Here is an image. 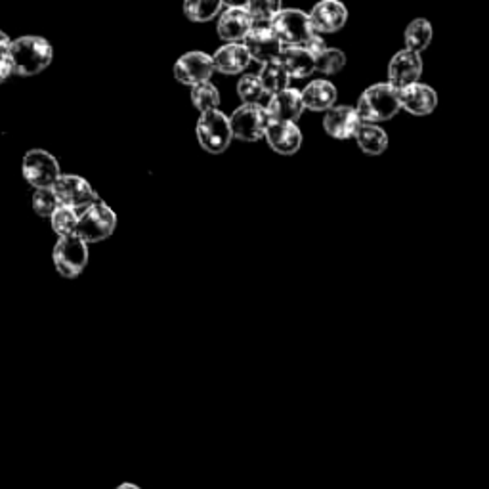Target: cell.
I'll return each mask as SVG.
<instances>
[{"label":"cell","mask_w":489,"mask_h":489,"mask_svg":"<svg viewBox=\"0 0 489 489\" xmlns=\"http://www.w3.org/2000/svg\"><path fill=\"white\" fill-rule=\"evenodd\" d=\"M357 115L364 124H377L390 121L401 109L399 90L390 82H377L369 86L357 99Z\"/></svg>","instance_id":"1"},{"label":"cell","mask_w":489,"mask_h":489,"mask_svg":"<svg viewBox=\"0 0 489 489\" xmlns=\"http://www.w3.org/2000/svg\"><path fill=\"white\" fill-rule=\"evenodd\" d=\"M10 56L16 65V75L33 77L45 71L52 64V45L42 37H21L12 45Z\"/></svg>","instance_id":"2"},{"label":"cell","mask_w":489,"mask_h":489,"mask_svg":"<svg viewBox=\"0 0 489 489\" xmlns=\"http://www.w3.org/2000/svg\"><path fill=\"white\" fill-rule=\"evenodd\" d=\"M195 134L199 140V146L212 155L224 153L234 140L232 123H229V117H226L222 111L199 115Z\"/></svg>","instance_id":"3"},{"label":"cell","mask_w":489,"mask_h":489,"mask_svg":"<svg viewBox=\"0 0 489 489\" xmlns=\"http://www.w3.org/2000/svg\"><path fill=\"white\" fill-rule=\"evenodd\" d=\"M25 182L35 190H52L62 178V168L56 157L45 150L27 151L21 163Z\"/></svg>","instance_id":"4"},{"label":"cell","mask_w":489,"mask_h":489,"mask_svg":"<svg viewBox=\"0 0 489 489\" xmlns=\"http://www.w3.org/2000/svg\"><path fill=\"white\" fill-rule=\"evenodd\" d=\"M54 266L62 278L75 279L89 264V243L79 236L57 237L52 253Z\"/></svg>","instance_id":"5"},{"label":"cell","mask_w":489,"mask_h":489,"mask_svg":"<svg viewBox=\"0 0 489 489\" xmlns=\"http://www.w3.org/2000/svg\"><path fill=\"white\" fill-rule=\"evenodd\" d=\"M270 27L276 31L285 48L305 47L315 33L310 21V13H305L296 8L281 10Z\"/></svg>","instance_id":"6"},{"label":"cell","mask_w":489,"mask_h":489,"mask_svg":"<svg viewBox=\"0 0 489 489\" xmlns=\"http://www.w3.org/2000/svg\"><path fill=\"white\" fill-rule=\"evenodd\" d=\"M115 227H117V217H115L113 209L99 201V203L82 210L75 236H79L89 244L99 243L111 237Z\"/></svg>","instance_id":"7"},{"label":"cell","mask_w":489,"mask_h":489,"mask_svg":"<svg viewBox=\"0 0 489 489\" xmlns=\"http://www.w3.org/2000/svg\"><path fill=\"white\" fill-rule=\"evenodd\" d=\"M229 123H232L234 138L241 142H258L261 138H266L271 124L266 107L261 104L237 107L229 117Z\"/></svg>","instance_id":"8"},{"label":"cell","mask_w":489,"mask_h":489,"mask_svg":"<svg viewBox=\"0 0 489 489\" xmlns=\"http://www.w3.org/2000/svg\"><path fill=\"white\" fill-rule=\"evenodd\" d=\"M54 192L60 201V207L67 209H89L99 203L98 193L92 190V185L84 178L77 175H62V178L56 182Z\"/></svg>","instance_id":"9"},{"label":"cell","mask_w":489,"mask_h":489,"mask_svg":"<svg viewBox=\"0 0 489 489\" xmlns=\"http://www.w3.org/2000/svg\"><path fill=\"white\" fill-rule=\"evenodd\" d=\"M214 62L212 56L205 52H188L182 57H178V62L175 64V77L178 82L185 86H197L203 82H210V77L214 73Z\"/></svg>","instance_id":"10"},{"label":"cell","mask_w":489,"mask_h":489,"mask_svg":"<svg viewBox=\"0 0 489 489\" xmlns=\"http://www.w3.org/2000/svg\"><path fill=\"white\" fill-rule=\"evenodd\" d=\"M253 18L247 10V3L244 4H226L224 12L219 18L217 31L226 45L232 42H241L247 39V35L253 31Z\"/></svg>","instance_id":"11"},{"label":"cell","mask_w":489,"mask_h":489,"mask_svg":"<svg viewBox=\"0 0 489 489\" xmlns=\"http://www.w3.org/2000/svg\"><path fill=\"white\" fill-rule=\"evenodd\" d=\"M244 48L251 54V60L261 65L276 62L285 50L283 42L271 27H253V31L243 40Z\"/></svg>","instance_id":"12"},{"label":"cell","mask_w":489,"mask_h":489,"mask_svg":"<svg viewBox=\"0 0 489 489\" xmlns=\"http://www.w3.org/2000/svg\"><path fill=\"white\" fill-rule=\"evenodd\" d=\"M423 75V57L411 50H399L388 64V82L394 89L404 90L411 84L419 82Z\"/></svg>","instance_id":"13"},{"label":"cell","mask_w":489,"mask_h":489,"mask_svg":"<svg viewBox=\"0 0 489 489\" xmlns=\"http://www.w3.org/2000/svg\"><path fill=\"white\" fill-rule=\"evenodd\" d=\"M364 121L359 119L357 109L350 106H337L329 109L323 117L325 133L335 140H350L356 138Z\"/></svg>","instance_id":"14"},{"label":"cell","mask_w":489,"mask_h":489,"mask_svg":"<svg viewBox=\"0 0 489 489\" xmlns=\"http://www.w3.org/2000/svg\"><path fill=\"white\" fill-rule=\"evenodd\" d=\"M305 99H302V90L287 89L276 96L270 98L266 106L268 117L271 123H296L305 111Z\"/></svg>","instance_id":"15"},{"label":"cell","mask_w":489,"mask_h":489,"mask_svg":"<svg viewBox=\"0 0 489 489\" xmlns=\"http://www.w3.org/2000/svg\"><path fill=\"white\" fill-rule=\"evenodd\" d=\"M347 20L348 12L337 0H323V3L315 4L310 12L312 27L318 35H330L340 31L347 25Z\"/></svg>","instance_id":"16"},{"label":"cell","mask_w":489,"mask_h":489,"mask_svg":"<svg viewBox=\"0 0 489 489\" xmlns=\"http://www.w3.org/2000/svg\"><path fill=\"white\" fill-rule=\"evenodd\" d=\"M399 102L401 109L415 115V117H426V115L436 111L438 94L433 86L416 82L404 90H399Z\"/></svg>","instance_id":"17"},{"label":"cell","mask_w":489,"mask_h":489,"mask_svg":"<svg viewBox=\"0 0 489 489\" xmlns=\"http://www.w3.org/2000/svg\"><path fill=\"white\" fill-rule=\"evenodd\" d=\"M214 69L222 75H239L249 67L251 54L244 48L243 42H232V45L220 47L212 56Z\"/></svg>","instance_id":"18"},{"label":"cell","mask_w":489,"mask_h":489,"mask_svg":"<svg viewBox=\"0 0 489 489\" xmlns=\"http://www.w3.org/2000/svg\"><path fill=\"white\" fill-rule=\"evenodd\" d=\"M266 142L279 155H295L302 146V133L295 123H271Z\"/></svg>","instance_id":"19"},{"label":"cell","mask_w":489,"mask_h":489,"mask_svg":"<svg viewBox=\"0 0 489 489\" xmlns=\"http://www.w3.org/2000/svg\"><path fill=\"white\" fill-rule=\"evenodd\" d=\"M337 86L325 79H315L306 89L302 90V99H305V107L310 111H329L337 104Z\"/></svg>","instance_id":"20"},{"label":"cell","mask_w":489,"mask_h":489,"mask_svg":"<svg viewBox=\"0 0 489 489\" xmlns=\"http://www.w3.org/2000/svg\"><path fill=\"white\" fill-rule=\"evenodd\" d=\"M279 62L291 79H306L318 71L315 69V56L310 54L305 47L285 48L281 52Z\"/></svg>","instance_id":"21"},{"label":"cell","mask_w":489,"mask_h":489,"mask_svg":"<svg viewBox=\"0 0 489 489\" xmlns=\"http://www.w3.org/2000/svg\"><path fill=\"white\" fill-rule=\"evenodd\" d=\"M256 75H258V79H261V84H262L266 96H270V98L287 90V89H291L289 86L291 77H289V73H287L279 60L261 65V71H258Z\"/></svg>","instance_id":"22"},{"label":"cell","mask_w":489,"mask_h":489,"mask_svg":"<svg viewBox=\"0 0 489 489\" xmlns=\"http://www.w3.org/2000/svg\"><path fill=\"white\" fill-rule=\"evenodd\" d=\"M356 142L359 150H362L365 155L377 157V155H382L388 148V134L379 124H362V128H359V133L356 136Z\"/></svg>","instance_id":"23"},{"label":"cell","mask_w":489,"mask_h":489,"mask_svg":"<svg viewBox=\"0 0 489 489\" xmlns=\"http://www.w3.org/2000/svg\"><path fill=\"white\" fill-rule=\"evenodd\" d=\"M433 25H430L428 20H413L408 29H406V35H404V40H406V50H411V52H416L421 54L425 52L430 42H433Z\"/></svg>","instance_id":"24"},{"label":"cell","mask_w":489,"mask_h":489,"mask_svg":"<svg viewBox=\"0 0 489 489\" xmlns=\"http://www.w3.org/2000/svg\"><path fill=\"white\" fill-rule=\"evenodd\" d=\"M226 8L220 0H188L184 3V13L185 18L195 23H207L220 16L222 10Z\"/></svg>","instance_id":"25"},{"label":"cell","mask_w":489,"mask_h":489,"mask_svg":"<svg viewBox=\"0 0 489 489\" xmlns=\"http://www.w3.org/2000/svg\"><path fill=\"white\" fill-rule=\"evenodd\" d=\"M192 104L201 115L210 113V111H219L220 92L212 82L197 84L192 89Z\"/></svg>","instance_id":"26"},{"label":"cell","mask_w":489,"mask_h":489,"mask_svg":"<svg viewBox=\"0 0 489 489\" xmlns=\"http://www.w3.org/2000/svg\"><path fill=\"white\" fill-rule=\"evenodd\" d=\"M247 10L254 27H270L283 8L279 0H253V3H247Z\"/></svg>","instance_id":"27"},{"label":"cell","mask_w":489,"mask_h":489,"mask_svg":"<svg viewBox=\"0 0 489 489\" xmlns=\"http://www.w3.org/2000/svg\"><path fill=\"white\" fill-rule=\"evenodd\" d=\"M237 96L243 102V106H253V104H261L262 98L266 96L262 84H261V79H258V75H244L239 79L237 82Z\"/></svg>","instance_id":"28"},{"label":"cell","mask_w":489,"mask_h":489,"mask_svg":"<svg viewBox=\"0 0 489 489\" xmlns=\"http://www.w3.org/2000/svg\"><path fill=\"white\" fill-rule=\"evenodd\" d=\"M79 219H81V214H77V210L67 209V207H60L52 214V219H50L52 229L57 234V237L73 236L77 232Z\"/></svg>","instance_id":"29"},{"label":"cell","mask_w":489,"mask_h":489,"mask_svg":"<svg viewBox=\"0 0 489 489\" xmlns=\"http://www.w3.org/2000/svg\"><path fill=\"white\" fill-rule=\"evenodd\" d=\"M344 65H347V56L337 48H327L322 56L315 57V69L323 75H335L344 69Z\"/></svg>","instance_id":"30"},{"label":"cell","mask_w":489,"mask_h":489,"mask_svg":"<svg viewBox=\"0 0 489 489\" xmlns=\"http://www.w3.org/2000/svg\"><path fill=\"white\" fill-rule=\"evenodd\" d=\"M31 205L40 219H52V214L60 209V201H57L54 188L52 190H35Z\"/></svg>","instance_id":"31"},{"label":"cell","mask_w":489,"mask_h":489,"mask_svg":"<svg viewBox=\"0 0 489 489\" xmlns=\"http://www.w3.org/2000/svg\"><path fill=\"white\" fill-rule=\"evenodd\" d=\"M12 75H16V65H13L10 52H3L0 54V81L6 82Z\"/></svg>","instance_id":"32"},{"label":"cell","mask_w":489,"mask_h":489,"mask_svg":"<svg viewBox=\"0 0 489 489\" xmlns=\"http://www.w3.org/2000/svg\"><path fill=\"white\" fill-rule=\"evenodd\" d=\"M305 48H306L310 54H313L315 57H318V56H322V54L327 50V42L322 39V35L313 33L312 39L305 45Z\"/></svg>","instance_id":"33"},{"label":"cell","mask_w":489,"mask_h":489,"mask_svg":"<svg viewBox=\"0 0 489 489\" xmlns=\"http://www.w3.org/2000/svg\"><path fill=\"white\" fill-rule=\"evenodd\" d=\"M117 489H142V487H138L136 484H131V482H124V484L117 485Z\"/></svg>","instance_id":"34"}]
</instances>
